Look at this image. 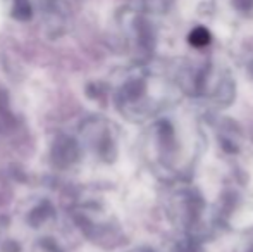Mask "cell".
<instances>
[{"mask_svg":"<svg viewBox=\"0 0 253 252\" xmlns=\"http://www.w3.org/2000/svg\"><path fill=\"white\" fill-rule=\"evenodd\" d=\"M210 42V33L209 30H205V28H195L193 31L190 33V44L193 45V47H205L207 44Z\"/></svg>","mask_w":253,"mask_h":252,"instance_id":"1","label":"cell"}]
</instances>
